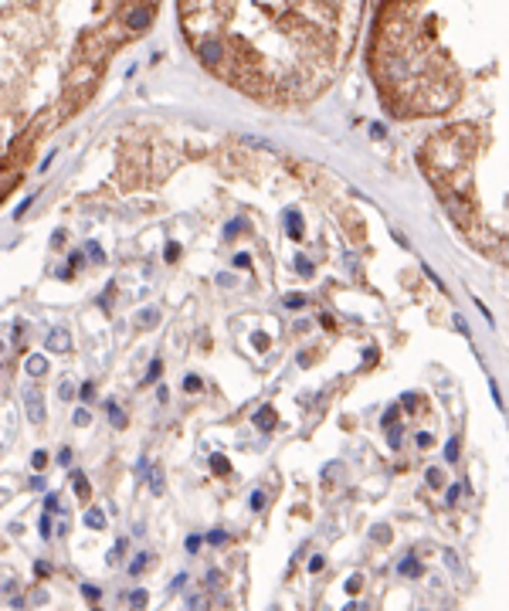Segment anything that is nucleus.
<instances>
[{"label":"nucleus","instance_id":"nucleus-1","mask_svg":"<svg viewBox=\"0 0 509 611\" xmlns=\"http://www.w3.org/2000/svg\"><path fill=\"white\" fill-rule=\"evenodd\" d=\"M68 346H72L68 330H51V333L44 337V350H48V353H65Z\"/></svg>","mask_w":509,"mask_h":611},{"label":"nucleus","instance_id":"nucleus-2","mask_svg":"<svg viewBox=\"0 0 509 611\" xmlns=\"http://www.w3.org/2000/svg\"><path fill=\"white\" fill-rule=\"evenodd\" d=\"M149 21H153V10H149V7H143V10H133V14L126 17V27H129V31H146V27H149Z\"/></svg>","mask_w":509,"mask_h":611},{"label":"nucleus","instance_id":"nucleus-3","mask_svg":"<svg viewBox=\"0 0 509 611\" xmlns=\"http://www.w3.org/2000/svg\"><path fill=\"white\" fill-rule=\"evenodd\" d=\"M24 404H27V418H31L34 424L44 418V407H41V394H38V391H31V394L24 398Z\"/></svg>","mask_w":509,"mask_h":611},{"label":"nucleus","instance_id":"nucleus-4","mask_svg":"<svg viewBox=\"0 0 509 611\" xmlns=\"http://www.w3.org/2000/svg\"><path fill=\"white\" fill-rule=\"evenodd\" d=\"M255 428H258V431H268V428H275V411H272V407H262V411H255Z\"/></svg>","mask_w":509,"mask_h":611},{"label":"nucleus","instance_id":"nucleus-5","mask_svg":"<svg viewBox=\"0 0 509 611\" xmlns=\"http://www.w3.org/2000/svg\"><path fill=\"white\" fill-rule=\"evenodd\" d=\"M72 485H75V496H78L81 503L92 496V485H88V479H85L81 472H75V475H72Z\"/></svg>","mask_w":509,"mask_h":611},{"label":"nucleus","instance_id":"nucleus-6","mask_svg":"<svg viewBox=\"0 0 509 611\" xmlns=\"http://www.w3.org/2000/svg\"><path fill=\"white\" fill-rule=\"evenodd\" d=\"M285 231H289V238H295V241L302 238V217H299L295 211H289V214H285Z\"/></svg>","mask_w":509,"mask_h":611},{"label":"nucleus","instance_id":"nucleus-7","mask_svg":"<svg viewBox=\"0 0 509 611\" xmlns=\"http://www.w3.org/2000/svg\"><path fill=\"white\" fill-rule=\"evenodd\" d=\"M27 374L31 377H44L48 374V360L44 357H27Z\"/></svg>","mask_w":509,"mask_h":611},{"label":"nucleus","instance_id":"nucleus-8","mask_svg":"<svg viewBox=\"0 0 509 611\" xmlns=\"http://www.w3.org/2000/svg\"><path fill=\"white\" fill-rule=\"evenodd\" d=\"M397 570H401L404 577H421V564H418V557H404Z\"/></svg>","mask_w":509,"mask_h":611},{"label":"nucleus","instance_id":"nucleus-9","mask_svg":"<svg viewBox=\"0 0 509 611\" xmlns=\"http://www.w3.org/2000/svg\"><path fill=\"white\" fill-rule=\"evenodd\" d=\"M85 523H88L92 530H102V527H105V513H102V509H88V513H85Z\"/></svg>","mask_w":509,"mask_h":611},{"label":"nucleus","instance_id":"nucleus-10","mask_svg":"<svg viewBox=\"0 0 509 611\" xmlns=\"http://www.w3.org/2000/svg\"><path fill=\"white\" fill-rule=\"evenodd\" d=\"M160 370H163V360H149V367H146V380H143V384H153V380L160 377Z\"/></svg>","mask_w":509,"mask_h":611},{"label":"nucleus","instance_id":"nucleus-11","mask_svg":"<svg viewBox=\"0 0 509 611\" xmlns=\"http://www.w3.org/2000/svg\"><path fill=\"white\" fill-rule=\"evenodd\" d=\"M109 421H112V424H116V428H122V424H126V418H122V411H119V404H112V401H109Z\"/></svg>","mask_w":509,"mask_h":611},{"label":"nucleus","instance_id":"nucleus-12","mask_svg":"<svg viewBox=\"0 0 509 611\" xmlns=\"http://www.w3.org/2000/svg\"><path fill=\"white\" fill-rule=\"evenodd\" d=\"M302 306H305V295H302V292H289V295H285V309H302Z\"/></svg>","mask_w":509,"mask_h":611},{"label":"nucleus","instance_id":"nucleus-13","mask_svg":"<svg viewBox=\"0 0 509 611\" xmlns=\"http://www.w3.org/2000/svg\"><path fill=\"white\" fill-rule=\"evenodd\" d=\"M126 605H129V608H143V605H146V591H133V594H126Z\"/></svg>","mask_w":509,"mask_h":611},{"label":"nucleus","instance_id":"nucleus-14","mask_svg":"<svg viewBox=\"0 0 509 611\" xmlns=\"http://www.w3.org/2000/svg\"><path fill=\"white\" fill-rule=\"evenodd\" d=\"M140 323H143V326H156V323H160V313H156V309H143V313H140Z\"/></svg>","mask_w":509,"mask_h":611},{"label":"nucleus","instance_id":"nucleus-15","mask_svg":"<svg viewBox=\"0 0 509 611\" xmlns=\"http://www.w3.org/2000/svg\"><path fill=\"white\" fill-rule=\"evenodd\" d=\"M211 469H214V472H231V465H227V459H224V455H211Z\"/></svg>","mask_w":509,"mask_h":611},{"label":"nucleus","instance_id":"nucleus-16","mask_svg":"<svg viewBox=\"0 0 509 611\" xmlns=\"http://www.w3.org/2000/svg\"><path fill=\"white\" fill-rule=\"evenodd\" d=\"M241 228H244V221H241V217H234V221H227V224H224V238H234V234H238Z\"/></svg>","mask_w":509,"mask_h":611},{"label":"nucleus","instance_id":"nucleus-17","mask_svg":"<svg viewBox=\"0 0 509 611\" xmlns=\"http://www.w3.org/2000/svg\"><path fill=\"white\" fill-rule=\"evenodd\" d=\"M149 489H153L156 496L163 492V475H160V469H153V472H149Z\"/></svg>","mask_w":509,"mask_h":611},{"label":"nucleus","instance_id":"nucleus-18","mask_svg":"<svg viewBox=\"0 0 509 611\" xmlns=\"http://www.w3.org/2000/svg\"><path fill=\"white\" fill-rule=\"evenodd\" d=\"M370 537H373V540H377V543H387V540H390V530H387V527H380V523H377V527H373V530H370Z\"/></svg>","mask_w":509,"mask_h":611},{"label":"nucleus","instance_id":"nucleus-19","mask_svg":"<svg viewBox=\"0 0 509 611\" xmlns=\"http://www.w3.org/2000/svg\"><path fill=\"white\" fill-rule=\"evenodd\" d=\"M146 564H149V557H146V553H140V557H133V560H129V574H140V570H143Z\"/></svg>","mask_w":509,"mask_h":611},{"label":"nucleus","instance_id":"nucleus-20","mask_svg":"<svg viewBox=\"0 0 509 611\" xmlns=\"http://www.w3.org/2000/svg\"><path fill=\"white\" fill-rule=\"evenodd\" d=\"M183 391H190V394L201 391V377H197V374H187V377H183Z\"/></svg>","mask_w":509,"mask_h":611},{"label":"nucleus","instance_id":"nucleus-21","mask_svg":"<svg viewBox=\"0 0 509 611\" xmlns=\"http://www.w3.org/2000/svg\"><path fill=\"white\" fill-rule=\"evenodd\" d=\"M445 459H448V462H458V438H451V442L445 445Z\"/></svg>","mask_w":509,"mask_h":611},{"label":"nucleus","instance_id":"nucleus-22","mask_svg":"<svg viewBox=\"0 0 509 611\" xmlns=\"http://www.w3.org/2000/svg\"><path fill=\"white\" fill-rule=\"evenodd\" d=\"M295 272H299V275H312V262L299 255V258H295Z\"/></svg>","mask_w":509,"mask_h":611},{"label":"nucleus","instance_id":"nucleus-23","mask_svg":"<svg viewBox=\"0 0 509 611\" xmlns=\"http://www.w3.org/2000/svg\"><path fill=\"white\" fill-rule=\"evenodd\" d=\"M401 435H404V431H401L397 424H390V435H387V442H390V448H401Z\"/></svg>","mask_w":509,"mask_h":611},{"label":"nucleus","instance_id":"nucleus-24","mask_svg":"<svg viewBox=\"0 0 509 611\" xmlns=\"http://www.w3.org/2000/svg\"><path fill=\"white\" fill-rule=\"evenodd\" d=\"M31 465H34V469H44V465H48V452H41V448H38V452L31 455Z\"/></svg>","mask_w":509,"mask_h":611},{"label":"nucleus","instance_id":"nucleus-25","mask_svg":"<svg viewBox=\"0 0 509 611\" xmlns=\"http://www.w3.org/2000/svg\"><path fill=\"white\" fill-rule=\"evenodd\" d=\"M44 509H48V513H55V509L61 513V503H58V496H55V492H48V496H44Z\"/></svg>","mask_w":509,"mask_h":611},{"label":"nucleus","instance_id":"nucleus-26","mask_svg":"<svg viewBox=\"0 0 509 611\" xmlns=\"http://www.w3.org/2000/svg\"><path fill=\"white\" fill-rule=\"evenodd\" d=\"M207 543L221 547V543H227V533H224V530H211V533H207Z\"/></svg>","mask_w":509,"mask_h":611},{"label":"nucleus","instance_id":"nucleus-27","mask_svg":"<svg viewBox=\"0 0 509 611\" xmlns=\"http://www.w3.org/2000/svg\"><path fill=\"white\" fill-rule=\"evenodd\" d=\"M201 543H204V537L190 533V537H187V553H197V550H201Z\"/></svg>","mask_w":509,"mask_h":611},{"label":"nucleus","instance_id":"nucleus-28","mask_svg":"<svg viewBox=\"0 0 509 611\" xmlns=\"http://www.w3.org/2000/svg\"><path fill=\"white\" fill-rule=\"evenodd\" d=\"M462 489H465L462 482H455V485L448 489V506H455V503H458V496H462Z\"/></svg>","mask_w":509,"mask_h":611},{"label":"nucleus","instance_id":"nucleus-29","mask_svg":"<svg viewBox=\"0 0 509 611\" xmlns=\"http://www.w3.org/2000/svg\"><path fill=\"white\" fill-rule=\"evenodd\" d=\"M99 594H102V591H99L95 584H85V588H81V598H88V601H99Z\"/></svg>","mask_w":509,"mask_h":611},{"label":"nucleus","instance_id":"nucleus-30","mask_svg":"<svg viewBox=\"0 0 509 611\" xmlns=\"http://www.w3.org/2000/svg\"><path fill=\"white\" fill-rule=\"evenodd\" d=\"M34 197H38V194H31V197H24V201H20V207L14 211V217H24V214H27V207L34 204Z\"/></svg>","mask_w":509,"mask_h":611},{"label":"nucleus","instance_id":"nucleus-31","mask_svg":"<svg viewBox=\"0 0 509 611\" xmlns=\"http://www.w3.org/2000/svg\"><path fill=\"white\" fill-rule=\"evenodd\" d=\"M248 506H251V509H262V506H265V492H251Z\"/></svg>","mask_w":509,"mask_h":611},{"label":"nucleus","instance_id":"nucleus-32","mask_svg":"<svg viewBox=\"0 0 509 611\" xmlns=\"http://www.w3.org/2000/svg\"><path fill=\"white\" fill-rule=\"evenodd\" d=\"M360 584H364V577H360V574H353V577L346 581V591H350V594H357V591H360Z\"/></svg>","mask_w":509,"mask_h":611},{"label":"nucleus","instance_id":"nucleus-33","mask_svg":"<svg viewBox=\"0 0 509 611\" xmlns=\"http://www.w3.org/2000/svg\"><path fill=\"white\" fill-rule=\"evenodd\" d=\"M75 424H78V428H81V424H88V421H92V414H88V411H81V407H78V411H75V418H72Z\"/></svg>","mask_w":509,"mask_h":611},{"label":"nucleus","instance_id":"nucleus-34","mask_svg":"<svg viewBox=\"0 0 509 611\" xmlns=\"http://www.w3.org/2000/svg\"><path fill=\"white\" fill-rule=\"evenodd\" d=\"M149 475V459H140L136 462V479H146Z\"/></svg>","mask_w":509,"mask_h":611},{"label":"nucleus","instance_id":"nucleus-35","mask_svg":"<svg viewBox=\"0 0 509 611\" xmlns=\"http://www.w3.org/2000/svg\"><path fill=\"white\" fill-rule=\"evenodd\" d=\"M78 394H81V401H92V398H95V387H92V384H81Z\"/></svg>","mask_w":509,"mask_h":611},{"label":"nucleus","instance_id":"nucleus-36","mask_svg":"<svg viewBox=\"0 0 509 611\" xmlns=\"http://www.w3.org/2000/svg\"><path fill=\"white\" fill-rule=\"evenodd\" d=\"M38 530H41V537H51V516H41Z\"/></svg>","mask_w":509,"mask_h":611},{"label":"nucleus","instance_id":"nucleus-37","mask_svg":"<svg viewBox=\"0 0 509 611\" xmlns=\"http://www.w3.org/2000/svg\"><path fill=\"white\" fill-rule=\"evenodd\" d=\"M425 479H428V485H441V472H438V469H428Z\"/></svg>","mask_w":509,"mask_h":611},{"label":"nucleus","instance_id":"nucleus-38","mask_svg":"<svg viewBox=\"0 0 509 611\" xmlns=\"http://www.w3.org/2000/svg\"><path fill=\"white\" fill-rule=\"evenodd\" d=\"M163 258H166V262H177V258H180V248H177V245H170V248L163 252Z\"/></svg>","mask_w":509,"mask_h":611},{"label":"nucleus","instance_id":"nucleus-39","mask_svg":"<svg viewBox=\"0 0 509 611\" xmlns=\"http://www.w3.org/2000/svg\"><path fill=\"white\" fill-rule=\"evenodd\" d=\"M394 421H397V407H387V411H384V424H387V428H390V424H394Z\"/></svg>","mask_w":509,"mask_h":611},{"label":"nucleus","instance_id":"nucleus-40","mask_svg":"<svg viewBox=\"0 0 509 611\" xmlns=\"http://www.w3.org/2000/svg\"><path fill=\"white\" fill-rule=\"evenodd\" d=\"M445 560H448V567H451V570H455V574H458V570H462V567H458V557H455V553H451V550H445Z\"/></svg>","mask_w":509,"mask_h":611},{"label":"nucleus","instance_id":"nucleus-41","mask_svg":"<svg viewBox=\"0 0 509 611\" xmlns=\"http://www.w3.org/2000/svg\"><path fill=\"white\" fill-rule=\"evenodd\" d=\"M234 265H238V269H244V265H251V258H248L244 252H238V255H234Z\"/></svg>","mask_w":509,"mask_h":611},{"label":"nucleus","instance_id":"nucleus-42","mask_svg":"<svg viewBox=\"0 0 509 611\" xmlns=\"http://www.w3.org/2000/svg\"><path fill=\"white\" fill-rule=\"evenodd\" d=\"M319 570H323V557H312L309 560V574H319Z\"/></svg>","mask_w":509,"mask_h":611},{"label":"nucleus","instance_id":"nucleus-43","mask_svg":"<svg viewBox=\"0 0 509 611\" xmlns=\"http://www.w3.org/2000/svg\"><path fill=\"white\" fill-rule=\"evenodd\" d=\"M58 462L68 465V462H72V448H61V452H58Z\"/></svg>","mask_w":509,"mask_h":611},{"label":"nucleus","instance_id":"nucleus-44","mask_svg":"<svg viewBox=\"0 0 509 611\" xmlns=\"http://www.w3.org/2000/svg\"><path fill=\"white\" fill-rule=\"evenodd\" d=\"M34 570H38V577H44V574H51V567H48L44 560H38V564H34Z\"/></svg>","mask_w":509,"mask_h":611},{"label":"nucleus","instance_id":"nucleus-45","mask_svg":"<svg viewBox=\"0 0 509 611\" xmlns=\"http://www.w3.org/2000/svg\"><path fill=\"white\" fill-rule=\"evenodd\" d=\"M187 608H204V598H197V594H190V598H187Z\"/></svg>","mask_w":509,"mask_h":611},{"label":"nucleus","instance_id":"nucleus-46","mask_svg":"<svg viewBox=\"0 0 509 611\" xmlns=\"http://www.w3.org/2000/svg\"><path fill=\"white\" fill-rule=\"evenodd\" d=\"M255 346L265 350V346H268V337H265V333H255Z\"/></svg>","mask_w":509,"mask_h":611},{"label":"nucleus","instance_id":"nucleus-47","mask_svg":"<svg viewBox=\"0 0 509 611\" xmlns=\"http://www.w3.org/2000/svg\"><path fill=\"white\" fill-rule=\"evenodd\" d=\"M156 398H160V401H163V404H166V401H170V391H166V384H163V387H156Z\"/></svg>","mask_w":509,"mask_h":611},{"label":"nucleus","instance_id":"nucleus-48","mask_svg":"<svg viewBox=\"0 0 509 611\" xmlns=\"http://www.w3.org/2000/svg\"><path fill=\"white\" fill-rule=\"evenodd\" d=\"M72 394H75V387H72V384H61V398H65V401H68V398H72Z\"/></svg>","mask_w":509,"mask_h":611}]
</instances>
